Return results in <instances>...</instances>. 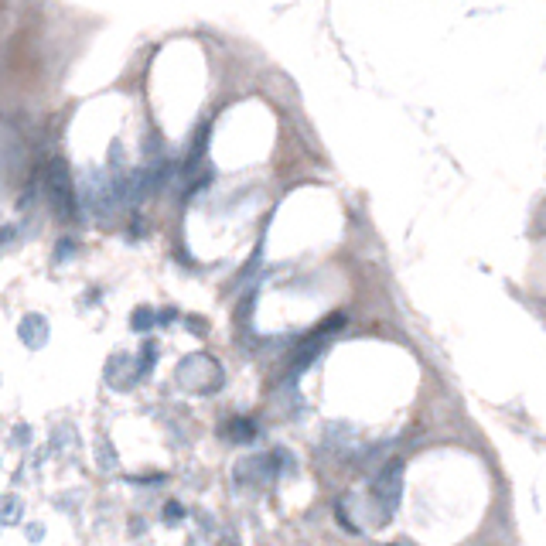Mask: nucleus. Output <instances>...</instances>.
Wrapping results in <instances>:
<instances>
[{"label": "nucleus", "mask_w": 546, "mask_h": 546, "mask_svg": "<svg viewBox=\"0 0 546 546\" xmlns=\"http://www.w3.org/2000/svg\"><path fill=\"white\" fill-rule=\"evenodd\" d=\"M48 195H52V208L58 219H72L76 215V188H72V178H69V168L65 161H48Z\"/></svg>", "instance_id": "nucleus-1"}, {"label": "nucleus", "mask_w": 546, "mask_h": 546, "mask_svg": "<svg viewBox=\"0 0 546 546\" xmlns=\"http://www.w3.org/2000/svg\"><path fill=\"white\" fill-rule=\"evenodd\" d=\"M372 492H376V502H379L383 516H393L396 505H400V492H403V461H400V458L390 461V465H383L376 485H372Z\"/></svg>", "instance_id": "nucleus-2"}, {"label": "nucleus", "mask_w": 546, "mask_h": 546, "mask_svg": "<svg viewBox=\"0 0 546 546\" xmlns=\"http://www.w3.org/2000/svg\"><path fill=\"white\" fill-rule=\"evenodd\" d=\"M21 339H25L31 348H41V345H45L48 328H45V318H41V314H27L25 325H21Z\"/></svg>", "instance_id": "nucleus-3"}, {"label": "nucleus", "mask_w": 546, "mask_h": 546, "mask_svg": "<svg viewBox=\"0 0 546 546\" xmlns=\"http://www.w3.org/2000/svg\"><path fill=\"white\" fill-rule=\"evenodd\" d=\"M229 430L236 434L233 441H253V423H250V420H233Z\"/></svg>", "instance_id": "nucleus-4"}, {"label": "nucleus", "mask_w": 546, "mask_h": 546, "mask_svg": "<svg viewBox=\"0 0 546 546\" xmlns=\"http://www.w3.org/2000/svg\"><path fill=\"white\" fill-rule=\"evenodd\" d=\"M133 328H137V332H147V328H151V311H147V308H140V311L133 314Z\"/></svg>", "instance_id": "nucleus-5"}, {"label": "nucleus", "mask_w": 546, "mask_h": 546, "mask_svg": "<svg viewBox=\"0 0 546 546\" xmlns=\"http://www.w3.org/2000/svg\"><path fill=\"white\" fill-rule=\"evenodd\" d=\"M7 522H18V502L7 498Z\"/></svg>", "instance_id": "nucleus-6"}, {"label": "nucleus", "mask_w": 546, "mask_h": 546, "mask_svg": "<svg viewBox=\"0 0 546 546\" xmlns=\"http://www.w3.org/2000/svg\"><path fill=\"white\" fill-rule=\"evenodd\" d=\"M393 546H407V543H393Z\"/></svg>", "instance_id": "nucleus-7"}]
</instances>
